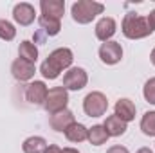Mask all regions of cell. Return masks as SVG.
<instances>
[{
	"instance_id": "30bf717a",
	"label": "cell",
	"mask_w": 155,
	"mask_h": 153,
	"mask_svg": "<svg viewBox=\"0 0 155 153\" xmlns=\"http://www.w3.org/2000/svg\"><path fill=\"white\" fill-rule=\"evenodd\" d=\"M13 18H15L16 24L27 27V25H31V24L35 22V18H36V11H35V7H33L31 4H27V2H20V4H16V5L13 7Z\"/></svg>"
},
{
	"instance_id": "5b68a950",
	"label": "cell",
	"mask_w": 155,
	"mask_h": 153,
	"mask_svg": "<svg viewBox=\"0 0 155 153\" xmlns=\"http://www.w3.org/2000/svg\"><path fill=\"white\" fill-rule=\"evenodd\" d=\"M83 110L88 117H101L108 110V99L103 92H90L83 99Z\"/></svg>"
},
{
	"instance_id": "2e32d148",
	"label": "cell",
	"mask_w": 155,
	"mask_h": 153,
	"mask_svg": "<svg viewBox=\"0 0 155 153\" xmlns=\"http://www.w3.org/2000/svg\"><path fill=\"white\" fill-rule=\"evenodd\" d=\"M63 133H65L67 141H71V142H83L88 137V128L81 122H72Z\"/></svg>"
},
{
	"instance_id": "5bb4252c",
	"label": "cell",
	"mask_w": 155,
	"mask_h": 153,
	"mask_svg": "<svg viewBox=\"0 0 155 153\" xmlns=\"http://www.w3.org/2000/svg\"><path fill=\"white\" fill-rule=\"evenodd\" d=\"M116 115L119 119H123L124 122H130V121H134L135 119V112H137V108H135V105L130 101V99H126V97H123V99H119L116 103Z\"/></svg>"
},
{
	"instance_id": "d6986e66",
	"label": "cell",
	"mask_w": 155,
	"mask_h": 153,
	"mask_svg": "<svg viewBox=\"0 0 155 153\" xmlns=\"http://www.w3.org/2000/svg\"><path fill=\"white\" fill-rule=\"evenodd\" d=\"M18 54H20L22 60L31 61V63H36V60H38V49H36V45H35L33 41H29V40L20 41V45H18Z\"/></svg>"
},
{
	"instance_id": "ba28073f",
	"label": "cell",
	"mask_w": 155,
	"mask_h": 153,
	"mask_svg": "<svg viewBox=\"0 0 155 153\" xmlns=\"http://www.w3.org/2000/svg\"><path fill=\"white\" fill-rule=\"evenodd\" d=\"M11 74H13V77L16 81H29V79H33L35 74H36V67L31 61H25L22 58H16L11 63Z\"/></svg>"
},
{
	"instance_id": "9a60e30c",
	"label": "cell",
	"mask_w": 155,
	"mask_h": 153,
	"mask_svg": "<svg viewBox=\"0 0 155 153\" xmlns=\"http://www.w3.org/2000/svg\"><path fill=\"white\" fill-rule=\"evenodd\" d=\"M126 124H128V122H124L123 119H119V117L114 114V115H108V117H107V121H105L103 126H105L108 137H121V135H124V132H126Z\"/></svg>"
},
{
	"instance_id": "44dd1931",
	"label": "cell",
	"mask_w": 155,
	"mask_h": 153,
	"mask_svg": "<svg viewBox=\"0 0 155 153\" xmlns=\"http://www.w3.org/2000/svg\"><path fill=\"white\" fill-rule=\"evenodd\" d=\"M141 130L144 135L155 137V112H146L141 119Z\"/></svg>"
},
{
	"instance_id": "4316f807",
	"label": "cell",
	"mask_w": 155,
	"mask_h": 153,
	"mask_svg": "<svg viewBox=\"0 0 155 153\" xmlns=\"http://www.w3.org/2000/svg\"><path fill=\"white\" fill-rule=\"evenodd\" d=\"M61 153H79V151H78L76 148H63Z\"/></svg>"
},
{
	"instance_id": "9c48e42d",
	"label": "cell",
	"mask_w": 155,
	"mask_h": 153,
	"mask_svg": "<svg viewBox=\"0 0 155 153\" xmlns=\"http://www.w3.org/2000/svg\"><path fill=\"white\" fill-rule=\"evenodd\" d=\"M47 92H49V88H47V85L43 81H33L25 88V99L35 106H43Z\"/></svg>"
},
{
	"instance_id": "ffe728a7",
	"label": "cell",
	"mask_w": 155,
	"mask_h": 153,
	"mask_svg": "<svg viewBox=\"0 0 155 153\" xmlns=\"http://www.w3.org/2000/svg\"><path fill=\"white\" fill-rule=\"evenodd\" d=\"M38 24L47 36H56L61 31V22L58 18H51V16H43L41 15L38 18Z\"/></svg>"
},
{
	"instance_id": "83f0119b",
	"label": "cell",
	"mask_w": 155,
	"mask_h": 153,
	"mask_svg": "<svg viewBox=\"0 0 155 153\" xmlns=\"http://www.w3.org/2000/svg\"><path fill=\"white\" fill-rule=\"evenodd\" d=\"M137 153H153L150 148H141V150H137Z\"/></svg>"
},
{
	"instance_id": "7402d4cb",
	"label": "cell",
	"mask_w": 155,
	"mask_h": 153,
	"mask_svg": "<svg viewBox=\"0 0 155 153\" xmlns=\"http://www.w3.org/2000/svg\"><path fill=\"white\" fill-rule=\"evenodd\" d=\"M15 36H16L15 25L7 20H0V38L5 41H11V40H15Z\"/></svg>"
},
{
	"instance_id": "484cf974",
	"label": "cell",
	"mask_w": 155,
	"mask_h": 153,
	"mask_svg": "<svg viewBox=\"0 0 155 153\" xmlns=\"http://www.w3.org/2000/svg\"><path fill=\"white\" fill-rule=\"evenodd\" d=\"M148 20H150V24H152V27H153V31H155V9L148 15Z\"/></svg>"
},
{
	"instance_id": "e0dca14e",
	"label": "cell",
	"mask_w": 155,
	"mask_h": 153,
	"mask_svg": "<svg viewBox=\"0 0 155 153\" xmlns=\"http://www.w3.org/2000/svg\"><path fill=\"white\" fill-rule=\"evenodd\" d=\"M87 141L92 144V146H101L108 141V133L105 130L103 124H94L92 128H88V137Z\"/></svg>"
},
{
	"instance_id": "6da1fadb",
	"label": "cell",
	"mask_w": 155,
	"mask_h": 153,
	"mask_svg": "<svg viewBox=\"0 0 155 153\" xmlns=\"http://www.w3.org/2000/svg\"><path fill=\"white\" fill-rule=\"evenodd\" d=\"M72 61H74L72 50L67 47H60V49H54L47 56V60L40 67V72L45 79H56L65 69H69L72 65Z\"/></svg>"
},
{
	"instance_id": "8fae6325",
	"label": "cell",
	"mask_w": 155,
	"mask_h": 153,
	"mask_svg": "<svg viewBox=\"0 0 155 153\" xmlns=\"http://www.w3.org/2000/svg\"><path fill=\"white\" fill-rule=\"evenodd\" d=\"M116 20L110 18V16H103L97 24H96V38L101 40L103 43L105 41H110V38L116 34Z\"/></svg>"
},
{
	"instance_id": "3957f363",
	"label": "cell",
	"mask_w": 155,
	"mask_h": 153,
	"mask_svg": "<svg viewBox=\"0 0 155 153\" xmlns=\"http://www.w3.org/2000/svg\"><path fill=\"white\" fill-rule=\"evenodd\" d=\"M105 11V5L94 0H78L71 7V15L78 24H90L97 15H101Z\"/></svg>"
},
{
	"instance_id": "7a4b0ae2",
	"label": "cell",
	"mask_w": 155,
	"mask_h": 153,
	"mask_svg": "<svg viewBox=\"0 0 155 153\" xmlns=\"http://www.w3.org/2000/svg\"><path fill=\"white\" fill-rule=\"evenodd\" d=\"M123 34L128 40H141L153 33V27L148 20V16H141L135 13H126L121 24Z\"/></svg>"
},
{
	"instance_id": "d4e9b609",
	"label": "cell",
	"mask_w": 155,
	"mask_h": 153,
	"mask_svg": "<svg viewBox=\"0 0 155 153\" xmlns=\"http://www.w3.org/2000/svg\"><path fill=\"white\" fill-rule=\"evenodd\" d=\"M43 153H61V148L60 146H56V144H49L47 146V150Z\"/></svg>"
},
{
	"instance_id": "8992f818",
	"label": "cell",
	"mask_w": 155,
	"mask_h": 153,
	"mask_svg": "<svg viewBox=\"0 0 155 153\" xmlns=\"http://www.w3.org/2000/svg\"><path fill=\"white\" fill-rule=\"evenodd\" d=\"M87 83H88V76H87L85 69H81V67L69 69V72H65V76H63V86L67 90H76L78 92V90L85 88Z\"/></svg>"
},
{
	"instance_id": "277c9868",
	"label": "cell",
	"mask_w": 155,
	"mask_h": 153,
	"mask_svg": "<svg viewBox=\"0 0 155 153\" xmlns=\"http://www.w3.org/2000/svg\"><path fill=\"white\" fill-rule=\"evenodd\" d=\"M67 103H69V92H67V88L63 85L61 86H52L47 92V97H45V103H43V110L49 115L58 114V112H61V110L67 108Z\"/></svg>"
},
{
	"instance_id": "7c38bea8",
	"label": "cell",
	"mask_w": 155,
	"mask_h": 153,
	"mask_svg": "<svg viewBox=\"0 0 155 153\" xmlns=\"http://www.w3.org/2000/svg\"><path fill=\"white\" fill-rule=\"evenodd\" d=\"M72 122H76L74 121V114L71 110H67V108L58 112V114H52L51 119H49V124H51V128L54 132H65Z\"/></svg>"
},
{
	"instance_id": "4fadbf2b",
	"label": "cell",
	"mask_w": 155,
	"mask_h": 153,
	"mask_svg": "<svg viewBox=\"0 0 155 153\" xmlns=\"http://www.w3.org/2000/svg\"><path fill=\"white\" fill-rule=\"evenodd\" d=\"M40 7H41L43 16H51V18H58V20L65 13V2L63 0H41Z\"/></svg>"
},
{
	"instance_id": "cb8c5ba5",
	"label": "cell",
	"mask_w": 155,
	"mask_h": 153,
	"mask_svg": "<svg viewBox=\"0 0 155 153\" xmlns=\"http://www.w3.org/2000/svg\"><path fill=\"white\" fill-rule=\"evenodd\" d=\"M107 153H130V151H128L124 146H112V148H110Z\"/></svg>"
},
{
	"instance_id": "52a82bcc",
	"label": "cell",
	"mask_w": 155,
	"mask_h": 153,
	"mask_svg": "<svg viewBox=\"0 0 155 153\" xmlns=\"http://www.w3.org/2000/svg\"><path fill=\"white\" fill-rule=\"evenodd\" d=\"M123 58V47L117 41H105L99 47V60L105 65H116Z\"/></svg>"
},
{
	"instance_id": "f1b7e54d",
	"label": "cell",
	"mask_w": 155,
	"mask_h": 153,
	"mask_svg": "<svg viewBox=\"0 0 155 153\" xmlns=\"http://www.w3.org/2000/svg\"><path fill=\"white\" fill-rule=\"evenodd\" d=\"M150 60H152V63L155 65V49L152 50V54H150Z\"/></svg>"
},
{
	"instance_id": "603a6c76",
	"label": "cell",
	"mask_w": 155,
	"mask_h": 153,
	"mask_svg": "<svg viewBox=\"0 0 155 153\" xmlns=\"http://www.w3.org/2000/svg\"><path fill=\"white\" fill-rule=\"evenodd\" d=\"M143 94H144V99H146L150 105H155V77H150V79L144 83Z\"/></svg>"
},
{
	"instance_id": "ac0fdd59",
	"label": "cell",
	"mask_w": 155,
	"mask_h": 153,
	"mask_svg": "<svg viewBox=\"0 0 155 153\" xmlns=\"http://www.w3.org/2000/svg\"><path fill=\"white\" fill-rule=\"evenodd\" d=\"M47 146L49 144H47V141L43 137L35 135V137H29V139L24 141L22 150H24V153H43L47 150Z\"/></svg>"
}]
</instances>
